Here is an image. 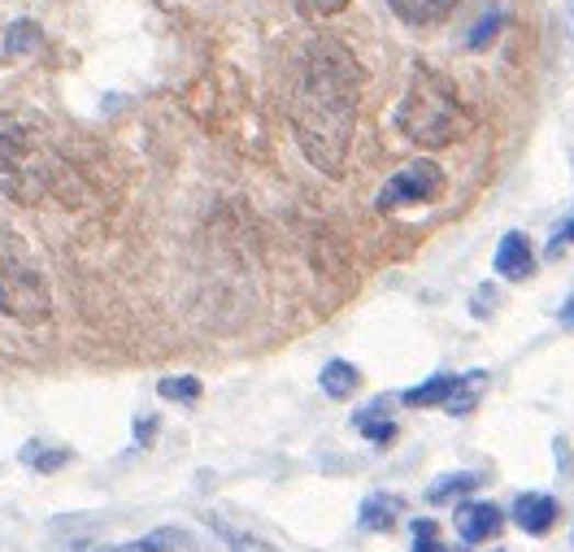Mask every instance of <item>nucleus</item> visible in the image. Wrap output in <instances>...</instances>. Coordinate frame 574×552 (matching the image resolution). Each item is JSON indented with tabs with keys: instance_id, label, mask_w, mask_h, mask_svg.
<instances>
[{
	"instance_id": "1",
	"label": "nucleus",
	"mask_w": 574,
	"mask_h": 552,
	"mask_svg": "<svg viewBox=\"0 0 574 552\" xmlns=\"http://www.w3.org/2000/svg\"><path fill=\"white\" fill-rule=\"evenodd\" d=\"M365 70L340 40H314L301 61V79L292 92V131L301 153L323 174H340L357 126Z\"/></svg>"
},
{
	"instance_id": "2",
	"label": "nucleus",
	"mask_w": 574,
	"mask_h": 552,
	"mask_svg": "<svg viewBox=\"0 0 574 552\" xmlns=\"http://www.w3.org/2000/svg\"><path fill=\"white\" fill-rule=\"evenodd\" d=\"M401 131L423 148H449L474 131V113L444 75L414 66V83L401 101Z\"/></svg>"
},
{
	"instance_id": "3",
	"label": "nucleus",
	"mask_w": 574,
	"mask_h": 552,
	"mask_svg": "<svg viewBox=\"0 0 574 552\" xmlns=\"http://www.w3.org/2000/svg\"><path fill=\"white\" fill-rule=\"evenodd\" d=\"M0 314L22 327H44L53 318V292L44 270L18 230L0 226Z\"/></svg>"
},
{
	"instance_id": "4",
	"label": "nucleus",
	"mask_w": 574,
	"mask_h": 552,
	"mask_svg": "<svg viewBox=\"0 0 574 552\" xmlns=\"http://www.w3.org/2000/svg\"><path fill=\"white\" fill-rule=\"evenodd\" d=\"M444 192V170L436 166V161H409L405 170H396L387 183H383V192H379V214H396V210H405V205H427V201H436Z\"/></svg>"
},
{
	"instance_id": "5",
	"label": "nucleus",
	"mask_w": 574,
	"mask_h": 552,
	"mask_svg": "<svg viewBox=\"0 0 574 552\" xmlns=\"http://www.w3.org/2000/svg\"><path fill=\"white\" fill-rule=\"evenodd\" d=\"M244 101V88H239V75H230V70H214V75H205L201 83H192V92H188V110L196 113L205 126H223L227 117H235V105Z\"/></svg>"
},
{
	"instance_id": "6",
	"label": "nucleus",
	"mask_w": 574,
	"mask_h": 552,
	"mask_svg": "<svg viewBox=\"0 0 574 552\" xmlns=\"http://www.w3.org/2000/svg\"><path fill=\"white\" fill-rule=\"evenodd\" d=\"M453 527H458V536L465 544H487V540L500 536L505 509H496V505H487V500H465L458 514H453Z\"/></svg>"
},
{
	"instance_id": "7",
	"label": "nucleus",
	"mask_w": 574,
	"mask_h": 552,
	"mask_svg": "<svg viewBox=\"0 0 574 552\" xmlns=\"http://www.w3.org/2000/svg\"><path fill=\"white\" fill-rule=\"evenodd\" d=\"M496 274L509 279V283H522L536 274V252H531V239L522 230H509L496 248Z\"/></svg>"
},
{
	"instance_id": "8",
	"label": "nucleus",
	"mask_w": 574,
	"mask_h": 552,
	"mask_svg": "<svg viewBox=\"0 0 574 552\" xmlns=\"http://www.w3.org/2000/svg\"><path fill=\"white\" fill-rule=\"evenodd\" d=\"M514 522L527 531V536H544L553 522H558V500L553 496H540V492H522L514 500Z\"/></svg>"
},
{
	"instance_id": "9",
	"label": "nucleus",
	"mask_w": 574,
	"mask_h": 552,
	"mask_svg": "<svg viewBox=\"0 0 574 552\" xmlns=\"http://www.w3.org/2000/svg\"><path fill=\"white\" fill-rule=\"evenodd\" d=\"M401 514H405V505H401L396 496H387V492H374V496H365V500H361V514H357V522H361L365 531H392V527L401 522Z\"/></svg>"
},
{
	"instance_id": "10",
	"label": "nucleus",
	"mask_w": 574,
	"mask_h": 552,
	"mask_svg": "<svg viewBox=\"0 0 574 552\" xmlns=\"http://www.w3.org/2000/svg\"><path fill=\"white\" fill-rule=\"evenodd\" d=\"M387 9L409 26H431V22H444L458 9V0H387Z\"/></svg>"
},
{
	"instance_id": "11",
	"label": "nucleus",
	"mask_w": 574,
	"mask_h": 552,
	"mask_svg": "<svg viewBox=\"0 0 574 552\" xmlns=\"http://www.w3.org/2000/svg\"><path fill=\"white\" fill-rule=\"evenodd\" d=\"M387 405H392V401H387V396H379L374 405H365V409H357V414H352V427H357V431H361L370 443H392L396 440V423L387 418Z\"/></svg>"
},
{
	"instance_id": "12",
	"label": "nucleus",
	"mask_w": 574,
	"mask_h": 552,
	"mask_svg": "<svg viewBox=\"0 0 574 552\" xmlns=\"http://www.w3.org/2000/svg\"><path fill=\"white\" fill-rule=\"evenodd\" d=\"M453 383H458V374H436V379L401 392V405H409V409H436L440 405L444 409V401L453 396Z\"/></svg>"
},
{
	"instance_id": "13",
	"label": "nucleus",
	"mask_w": 574,
	"mask_h": 552,
	"mask_svg": "<svg viewBox=\"0 0 574 552\" xmlns=\"http://www.w3.org/2000/svg\"><path fill=\"white\" fill-rule=\"evenodd\" d=\"M487 474H474V470H458V474H444L427 487V505H444V500H458V496H470L474 487H483Z\"/></svg>"
},
{
	"instance_id": "14",
	"label": "nucleus",
	"mask_w": 574,
	"mask_h": 552,
	"mask_svg": "<svg viewBox=\"0 0 574 552\" xmlns=\"http://www.w3.org/2000/svg\"><path fill=\"white\" fill-rule=\"evenodd\" d=\"M318 383H323V392H327L331 401H348V396L361 387V374H357V365H348V361H327L323 374H318Z\"/></svg>"
},
{
	"instance_id": "15",
	"label": "nucleus",
	"mask_w": 574,
	"mask_h": 552,
	"mask_svg": "<svg viewBox=\"0 0 574 552\" xmlns=\"http://www.w3.org/2000/svg\"><path fill=\"white\" fill-rule=\"evenodd\" d=\"M487 387V374L483 370H474V374H458V383H453V396L444 401V409L461 418V414H470L474 405H479V392Z\"/></svg>"
},
{
	"instance_id": "16",
	"label": "nucleus",
	"mask_w": 574,
	"mask_h": 552,
	"mask_svg": "<svg viewBox=\"0 0 574 552\" xmlns=\"http://www.w3.org/2000/svg\"><path fill=\"white\" fill-rule=\"evenodd\" d=\"M44 48V35H40V26L31 22V18H18L9 31H4V53L9 57H31V53H40Z\"/></svg>"
},
{
	"instance_id": "17",
	"label": "nucleus",
	"mask_w": 574,
	"mask_h": 552,
	"mask_svg": "<svg viewBox=\"0 0 574 552\" xmlns=\"http://www.w3.org/2000/svg\"><path fill=\"white\" fill-rule=\"evenodd\" d=\"M135 549L139 552H188V549H196V540H192L188 531H179V527H157V531H148Z\"/></svg>"
},
{
	"instance_id": "18",
	"label": "nucleus",
	"mask_w": 574,
	"mask_h": 552,
	"mask_svg": "<svg viewBox=\"0 0 574 552\" xmlns=\"http://www.w3.org/2000/svg\"><path fill=\"white\" fill-rule=\"evenodd\" d=\"M70 457H75L70 448H48V443H40V440L22 448V461H26V465H35L40 474H53V470H61Z\"/></svg>"
},
{
	"instance_id": "19",
	"label": "nucleus",
	"mask_w": 574,
	"mask_h": 552,
	"mask_svg": "<svg viewBox=\"0 0 574 552\" xmlns=\"http://www.w3.org/2000/svg\"><path fill=\"white\" fill-rule=\"evenodd\" d=\"M157 392H161L166 401H175V405H196V401H201V379H196V374L161 379V383H157Z\"/></svg>"
},
{
	"instance_id": "20",
	"label": "nucleus",
	"mask_w": 574,
	"mask_h": 552,
	"mask_svg": "<svg viewBox=\"0 0 574 552\" xmlns=\"http://www.w3.org/2000/svg\"><path fill=\"white\" fill-rule=\"evenodd\" d=\"M409 536H414V552H444L440 527H436L431 518H418V522H409Z\"/></svg>"
},
{
	"instance_id": "21",
	"label": "nucleus",
	"mask_w": 574,
	"mask_h": 552,
	"mask_svg": "<svg viewBox=\"0 0 574 552\" xmlns=\"http://www.w3.org/2000/svg\"><path fill=\"white\" fill-rule=\"evenodd\" d=\"M505 22H509V18H505L500 9H492V13H487V18H483V22L474 26V31H470V40H465V44H470L474 53H479V48H487V44H492V40L500 35V26H505Z\"/></svg>"
},
{
	"instance_id": "22",
	"label": "nucleus",
	"mask_w": 574,
	"mask_h": 552,
	"mask_svg": "<svg viewBox=\"0 0 574 552\" xmlns=\"http://www.w3.org/2000/svg\"><path fill=\"white\" fill-rule=\"evenodd\" d=\"M296 9L305 18H336L340 9H348V0H296Z\"/></svg>"
},
{
	"instance_id": "23",
	"label": "nucleus",
	"mask_w": 574,
	"mask_h": 552,
	"mask_svg": "<svg viewBox=\"0 0 574 552\" xmlns=\"http://www.w3.org/2000/svg\"><path fill=\"white\" fill-rule=\"evenodd\" d=\"M227 549L230 552H279L274 544L257 540V536H244V531H227Z\"/></svg>"
},
{
	"instance_id": "24",
	"label": "nucleus",
	"mask_w": 574,
	"mask_h": 552,
	"mask_svg": "<svg viewBox=\"0 0 574 552\" xmlns=\"http://www.w3.org/2000/svg\"><path fill=\"white\" fill-rule=\"evenodd\" d=\"M571 244H574V210H571V218H566V222H562V226H558V235L549 239V248H544V257H562V252H566Z\"/></svg>"
},
{
	"instance_id": "25",
	"label": "nucleus",
	"mask_w": 574,
	"mask_h": 552,
	"mask_svg": "<svg viewBox=\"0 0 574 552\" xmlns=\"http://www.w3.org/2000/svg\"><path fill=\"white\" fill-rule=\"evenodd\" d=\"M492 301H496V288H479V305H470L479 318H487L492 314Z\"/></svg>"
},
{
	"instance_id": "26",
	"label": "nucleus",
	"mask_w": 574,
	"mask_h": 552,
	"mask_svg": "<svg viewBox=\"0 0 574 552\" xmlns=\"http://www.w3.org/2000/svg\"><path fill=\"white\" fill-rule=\"evenodd\" d=\"M562 327H571V331H574V296L566 301V305H562Z\"/></svg>"
},
{
	"instance_id": "27",
	"label": "nucleus",
	"mask_w": 574,
	"mask_h": 552,
	"mask_svg": "<svg viewBox=\"0 0 574 552\" xmlns=\"http://www.w3.org/2000/svg\"><path fill=\"white\" fill-rule=\"evenodd\" d=\"M153 440V418H139V443Z\"/></svg>"
}]
</instances>
